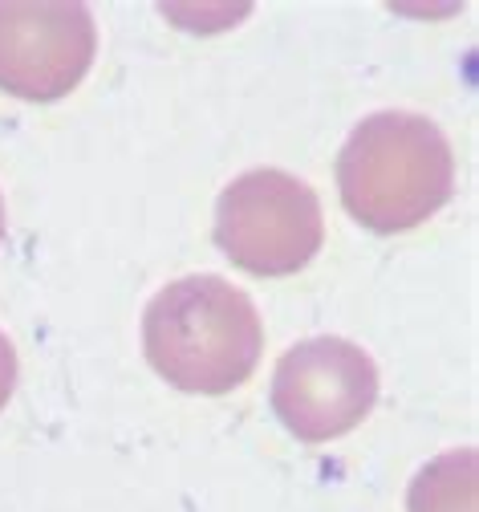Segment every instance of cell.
<instances>
[{
    "label": "cell",
    "mask_w": 479,
    "mask_h": 512,
    "mask_svg": "<svg viewBox=\"0 0 479 512\" xmlns=\"http://www.w3.org/2000/svg\"><path fill=\"white\" fill-rule=\"evenodd\" d=\"M0 240H5V200H0Z\"/></svg>",
    "instance_id": "ba28073f"
},
{
    "label": "cell",
    "mask_w": 479,
    "mask_h": 512,
    "mask_svg": "<svg viewBox=\"0 0 479 512\" xmlns=\"http://www.w3.org/2000/svg\"><path fill=\"white\" fill-rule=\"evenodd\" d=\"M212 232L236 269L252 277H289L321 252L325 220L317 191L305 179L281 167H252L220 191Z\"/></svg>",
    "instance_id": "3957f363"
},
{
    "label": "cell",
    "mask_w": 479,
    "mask_h": 512,
    "mask_svg": "<svg viewBox=\"0 0 479 512\" xmlns=\"http://www.w3.org/2000/svg\"><path fill=\"white\" fill-rule=\"evenodd\" d=\"M410 512H475V452L459 447L431 460L406 492Z\"/></svg>",
    "instance_id": "8992f818"
},
{
    "label": "cell",
    "mask_w": 479,
    "mask_h": 512,
    "mask_svg": "<svg viewBox=\"0 0 479 512\" xmlns=\"http://www.w3.org/2000/svg\"><path fill=\"white\" fill-rule=\"evenodd\" d=\"M378 403V366L350 338H305L272 370V415L305 443L354 431Z\"/></svg>",
    "instance_id": "277c9868"
},
{
    "label": "cell",
    "mask_w": 479,
    "mask_h": 512,
    "mask_svg": "<svg viewBox=\"0 0 479 512\" xmlns=\"http://www.w3.org/2000/svg\"><path fill=\"white\" fill-rule=\"evenodd\" d=\"M98 25L82 0H0V90L57 102L90 74Z\"/></svg>",
    "instance_id": "5b68a950"
},
{
    "label": "cell",
    "mask_w": 479,
    "mask_h": 512,
    "mask_svg": "<svg viewBox=\"0 0 479 512\" xmlns=\"http://www.w3.org/2000/svg\"><path fill=\"white\" fill-rule=\"evenodd\" d=\"M17 378H21L17 350H13V342L5 338V330H0V411H5V403L13 399V391H17Z\"/></svg>",
    "instance_id": "52a82bcc"
},
{
    "label": "cell",
    "mask_w": 479,
    "mask_h": 512,
    "mask_svg": "<svg viewBox=\"0 0 479 512\" xmlns=\"http://www.w3.org/2000/svg\"><path fill=\"white\" fill-rule=\"evenodd\" d=\"M337 191L346 212L370 232H410L451 200V143L423 114L378 110L362 118L341 147Z\"/></svg>",
    "instance_id": "7a4b0ae2"
},
{
    "label": "cell",
    "mask_w": 479,
    "mask_h": 512,
    "mask_svg": "<svg viewBox=\"0 0 479 512\" xmlns=\"http://www.w3.org/2000/svg\"><path fill=\"white\" fill-rule=\"evenodd\" d=\"M143 350L187 395H228L260 362L264 326L252 297L216 273L179 277L143 309Z\"/></svg>",
    "instance_id": "6da1fadb"
}]
</instances>
